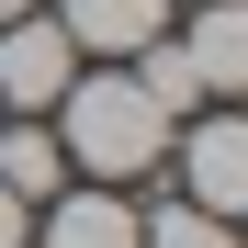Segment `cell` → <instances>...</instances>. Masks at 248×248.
<instances>
[{"label": "cell", "instance_id": "cell-3", "mask_svg": "<svg viewBox=\"0 0 248 248\" xmlns=\"http://www.w3.org/2000/svg\"><path fill=\"white\" fill-rule=\"evenodd\" d=\"M79 79V46L57 34V12H23L0 23V102L12 113H57V91Z\"/></svg>", "mask_w": 248, "mask_h": 248}, {"label": "cell", "instance_id": "cell-8", "mask_svg": "<svg viewBox=\"0 0 248 248\" xmlns=\"http://www.w3.org/2000/svg\"><path fill=\"white\" fill-rule=\"evenodd\" d=\"M136 91L170 113V124H181V113H203V79H192V57H181V46H158V34L136 46Z\"/></svg>", "mask_w": 248, "mask_h": 248}, {"label": "cell", "instance_id": "cell-1", "mask_svg": "<svg viewBox=\"0 0 248 248\" xmlns=\"http://www.w3.org/2000/svg\"><path fill=\"white\" fill-rule=\"evenodd\" d=\"M57 113H68V136H57V147L79 158V170H102V181H136V170H158V158H170V113L136 91V68L68 79Z\"/></svg>", "mask_w": 248, "mask_h": 248}, {"label": "cell", "instance_id": "cell-9", "mask_svg": "<svg viewBox=\"0 0 248 248\" xmlns=\"http://www.w3.org/2000/svg\"><path fill=\"white\" fill-rule=\"evenodd\" d=\"M136 248H237V237L203 203H158V215H136Z\"/></svg>", "mask_w": 248, "mask_h": 248}, {"label": "cell", "instance_id": "cell-7", "mask_svg": "<svg viewBox=\"0 0 248 248\" xmlns=\"http://www.w3.org/2000/svg\"><path fill=\"white\" fill-rule=\"evenodd\" d=\"M0 192L12 203H57L68 192V147L46 136V124H12V136H0Z\"/></svg>", "mask_w": 248, "mask_h": 248}, {"label": "cell", "instance_id": "cell-11", "mask_svg": "<svg viewBox=\"0 0 248 248\" xmlns=\"http://www.w3.org/2000/svg\"><path fill=\"white\" fill-rule=\"evenodd\" d=\"M23 12H34V0H0V23H23Z\"/></svg>", "mask_w": 248, "mask_h": 248}, {"label": "cell", "instance_id": "cell-10", "mask_svg": "<svg viewBox=\"0 0 248 248\" xmlns=\"http://www.w3.org/2000/svg\"><path fill=\"white\" fill-rule=\"evenodd\" d=\"M34 237V203H12V192H0V248H23Z\"/></svg>", "mask_w": 248, "mask_h": 248}, {"label": "cell", "instance_id": "cell-2", "mask_svg": "<svg viewBox=\"0 0 248 248\" xmlns=\"http://www.w3.org/2000/svg\"><path fill=\"white\" fill-rule=\"evenodd\" d=\"M170 147H181V203H203V215H248V124H237V102H203V113H181L170 124Z\"/></svg>", "mask_w": 248, "mask_h": 248}, {"label": "cell", "instance_id": "cell-5", "mask_svg": "<svg viewBox=\"0 0 248 248\" xmlns=\"http://www.w3.org/2000/svg\"><path fill=\"white\" fill-rule=\"evenodd\" d=\"M158 23H170V0H57V34L79 57H136Z\"/></svg>", "mask_w": 248, "mask_h": 248}, {"label": "cell", "instance_id": "cell-6", "mask_svg": "<svg viewBox=\"0 0 248 248\" xmlns=\"http://www.w3.org/2000/svg\"><path fill=\"white\" fill-rule=\"evenodd\" d=\"M23 248H136V215H124L113 192H57L46 237H23Z\"/></svg>", "mask_w": 248, "mask_h": 248}, {"label": "cell", "instance_id": "cell-4", "mask_svg": "<svg viewBox=\"0 0 248 248\" xmlns=\"http://www.w3.org/2000/svg\"><path fill=\"white\" fill-rule=\"evenodd\" d=\"M181 57H192V79H203V102H237V91H248V12H237V0H192Z\"/></svg>", "mask_w": 248, "mask_h": 248}]
</instances>
